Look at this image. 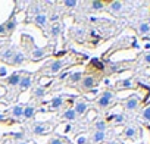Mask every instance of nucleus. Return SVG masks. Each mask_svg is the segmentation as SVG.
I'll return each mask as SVG.
<instances>
[{
	"mask_svg": "<svg viewBox=\"0 0 150 144\" xmlns=\"http://www.w3.org/2000/svg\"><path fill=\"white\" fill-rule=\"evenodd\" d=\"M113 100H115V93H112L110 90H106V91H103L100 94V97L97 99L96 104H97V107L100 110H106L108 107H110V104L113 103Z\"/></svg>",
	"mask_w": 150,
	"mask_h": 144,
	"instance_id": "1",
	"label": "nucleus"
},
{
	"mask_svg": "<svg viewBox=\"0 0 150 144\" xmlns=\"http://www.w3.org/2000/svg\"><path fill=\"white\" fill-rule=\"evenodd\" d=\"M97 84H99L97 77H94V75H87V77H83V80L80 81V90L88 91V90L96 88Z\"/></svg>",
	"mask_w": 150,
	"mask_h": 144,
	"instance_id": "2",
	"label": "nucleus"
},
{
	"mask_svg": "<svg viewBox=\"0 0 150 144\" xmlns=\"http://www.w3.org/2000/svg\"><path fill=\"white\" fill-rule=\"evenodd\" d=\"M68 62L66 60H63V59H56V60H53V62H50L49 63V69H47V72L49 74H53V75H56V74H59V72H62V69H63V66L66 65Z\"/></svg>",
	"mask_w": 150,
	"mask_h": 144,
	"instance_id": "3",
	"label": "nucleus"
},
{
	"mask_svg": "<svg viewBox=\"0 0 150 144\" xmlns=\"http://www.w3.org/2000/svg\"><path fill=\"white\" fill-rule=\"evenodd\" d=\"M140 97L138 96H129L125 102H124V107H125V110H128V112H134V110H137L138 107H140Z\"/></svg>",
	"mask_w": 150,
	"mask_h": 144,
	"instance_id": "4",
	"label": "nucleus"
},
{
	"mask_svg": "<svg viewBox=\"0 0 150 144\" xmlns=\"http://www.w3.org/2000/svg\"><path fill=\"white\" fill-rule=\"evenodd\" d=\"M52 125L50 124H41V122H37L33 125V134L34 135H44V134H49L52 131Z\"/></svg>",
	"mask_w": 150,
	"mask_h": 144,
	"instance_id": "5",
	"label": "nucleus"
},
{
	"mask_svg": "<svg viewBox=\"0 0 150 144\" xmlns=\"http://www.w3.org/2000/svg\"><path fill=\"white\" fill-rule=\"evenodd\" d=\"M138 135H140V129H138L137 125L129 124V125L125 126V129H124V137H125L127 140H135Z\"/></svg>",
	"mask_w": 150,
	"mask_h": 144,
	"instance_id": "6",
	"label": "nucleus"
},
{
	"mask_svg": "<svg viewBox=\"0 0 150 144\" xmlns=\"http://www.w3.org/2000/svg\"><path fill=\"white\" fill-rule=\"evenodd\" d=\"M72 109L75 110L77 116H78V115H84V113L88 110V102H87L86 99H78V100H75V104H74Z\"/></svg>",
	"mask_w": 150,
	"mask_h": 144,
	"instance_id": "7",
	"label": "nucleus"
},
{
	"mask_svg": "<svg viewBox=\"0 0 150 144\" xmlns=\"http://www.w3.org/2000/svg\"><path fill=\"white\" fill-rule=\"evenodd\" d=\"M15 53L16 52H15L13 47H8L3 52H0V59H2L3 62H6V63H12V59H13Z\"/></svg>",
	"mask_w": 150,
	"mask_h": 144,
	"instance_id": "8",
	"label": "nucleus"
},
{
	"mask_svg": "<svg viewBox=\"0 0 150 144\" xmlns=\"http://www.w3.org/2000/svg\"><path fill=\"white\" fill-rule=\"evenodd\" d=\"M44 56H47V50H46L44 47H43V49L34 47V50L31 52V60H33V62H37V60L43 59Z\"/></svg>",
	"mask_w": 150,
	"mask_h": 144,
	"instance_id": "9",
	"label": "nucleus"
},
{
	"mask_svg": "<svg viewBox=\"0 0 150 144\" xmlns=\"http://www.w3.org/2000/svg\"><path fill=\"white\" fill-rule=\"evenodd\" d=\"M47 22H49V16H47L46 13H43V12L34 16V24H35L37 27H40V28H46Z\"/></svg>",
	"mask_w": 150,
	"mask_h": 144,
	"instance_id": "10",
	"label": "nucleus"
},
{
	"mask_svg": "<svg viewBox=\"0 0 150 144\" xmlns=\"http://www.w3.org/2000/svg\"><path fill=\"white\" fill-rule=\"evenodd\" d=\"M31 84H33V78L30 75H24V77H21V81H19L18 87H19L21 91H25V90L31 88Z\"/></svg>",
	"mask_w": 150,
	"mask_h": 144,
	"instance_id": "11",
	"label": "nucleus"
},
{
	"mask_svg": "<svg viewBox=\"0 0 150 144\" xmlns=\"http://www.w3.org/2000/svg\"><path fill=\"white\" fill-rule=\"evenodd\" d=\"M83 72H71L69 77H68V84L69 85H75L77 83H80L83 80Z\"/></svg>",
	"mask_w": 150,
	"mask_h": 144,
	"instance_id": "12",
	"label": "nucleus"
},
{
	"mask_svg": "<svg viewBox=\"0 0 150 144\" xmlns=\"http://www.w3.org/2000/svg\"><path fill=\"white\" fill-rule=\"evenodd\" d=\"M49 103H50V107H52L53 110H59V109L65 104V100H63L62 96H56V97H53Z\"/></svg>",
	"mask_w": 150,
	"mask_h": 144,
	"instance_id": "13",
	"label": "nucleus"
},
{
	"mask_svg": "<svg viewBox=\"0 0 150 144\" xmlns=\"http://www.w3.org/2000/svg\"><path fill=\"white\" fill-rule=\"evenodd\" d=\"M21 74L19 72H13V74H11L9 77H8V80H6V83H8V85H11V87H16L18 84H19V81H21Z\"/></svg>",
	"mask_w": 150,
	"mask_h": 144,
	"instance_id": "14",
	"label": "nucleus"
},
{
	"mask_svg": "<svg viewBox=\"0 0 150 144\" xmlns=\"http://www.w3.org/2000/svg\"><path fill=\"white\" fill-rule=\"evenodd\" d=\"M124 9V3L122 2H118V0H115V2H110L109 3V11L112 13H121Z\"/></svg>",
	"mask_w": 150,
	"mask_h": 144,
	"instance_id": "15",
	"label": "nucleus"
},
{
	"mask_svg": "<svg viewBox=\"0 0 150 144\" xmlns=\"http://www.w3.org/2000/svg\"><path fill=\"white\" fill-rule=\"evenodd\" d=\"M91 140H93L94 144H100V143H103L106 140V132H103V131H94L93 135H91Z\"/></svg>",
	"mask_w": 150,
	"mask_h": 144,
	"instance_id": "16",
	"label": "nucleus"
},
{
	"mask_svg": "<svg viewBox=\"0 0 150 144\" xmlns=\"http://www.w3.org/2000/svg\"><path fill=\"white\" fill-rule=\"evenodd\" d=\"M24 62H25V56H24V53H22V52H16L15 56H13V59H12V63H11V65H13V66H19V65H22Z\"/></svg>",
	"mask_w": 150,
	"mask_h": 144,
	"instance_id": "17",
	"label": "nucleus"
},
{
	"mask_svg": "<svg viewBox=\"0 0 150 144\" xmlns=\"http://www.w3.org/2000/svg\"><path fill=\"white\" fill-rule=\"evenodd\" d=\"M62 118L65 119V121H75L77 119V113H75V110L72 109V107H68L65 112H63V115H62Z\"/></svg>",
	"mask_w": 150,
	"mask_h": 144,
	"instance_id": "18",
	"label": "nucleus"
},
{
	"mask_svg": "<svg viewBox=\"0 0 150 144\" xmlns=\"http://www.w3.org/2000/svg\"><path fill=\"white\" fill-rule=\"evenodd\" d=\"M16 24H18V21H16V18L15 16H12L6 24H5V27H6V31H8V34H12L13 31H15V28H16Z\"/></svg>",
	"mask_w": 150,
	"mask_h": 144,
	"instance_id": "19",
	"label": "nucleus"
},
{
	"mask_svg": "<svg viewBox=\"0 0 150 144\" xmlns=\"http://www.w3.org/2000/svg\"><path fill=\"white\" fill-rule=\"evenodd\" d=\"M138 34H141V35H147V34H150V22H140V25H138Z\"/></svg>",
	"mask_w": 150,
	"mask_h": 144,
	"instance_id": "20",
	"label": "nucleus"
},
{
	"mask_svg": "<svg viewBox=\"0 0 150 144\" xmlns=\"http://www.w3.org/2000/svg\"><path fill=\"white\" fill-rule=\"evenodd\" d=\"M34 113H35V107L34 106H25L24 107V113H22V116L25 118V119H31L33 116H34Z\"/></svg>",
	"mask_w": 150,
	"mask_h": 144,
	"instance_id": "21",
	"label": "nucleus"
},
{
	"mask_svg": "<svg viewBox=\"0 0 150 144\" xmlns=\"http://www.w3.org/2000/svg\"><path fill=\"white\" fill-rule=\"evenodd\" d=\"M22 113H24V106L22 104H15L12 107V116L13 118H22Z\"/></svg>",
	"mask_w": 150,
	"mask_h": 144,
	"instance_id": "22",
	"label": "nucleus"
},
{
	"mask_svg": "<svg viewBox=\"0 0 150 144\" xmlns=\"http://www.w3.org/2000/svg\"><path fill=\"white\" fill-rule=\"evenodd\" d=\"M93 126L96 128V131H103V132H106L108 122H106L105 119H99V121H96V122H94V125H93Z\"/></svg>",
	"mask_w": 150,
	"mask_h": 144,
	"instance_id": "23",
	"label": "nucleus"
},
{
	"mask_svg": "<svg viewBox=\"0 0 150 144\" xmlns=\"http://www.w3.org/2000/svg\"><path fill=\"white\" fill-rule=\"evenodd\" d=\"M91 9L93 11H103L106 8V2H102V0H94V2H91Z\"/></svg>",
	"mask_w": 150,
	"mask_h": 144,
	"instance_id": "24",
	"label": "nucleus"
},
{
	"mask_svg": "<svg viewBox=\"0 0 150 144\" xmlns=\"http://www.w3.org/2000/svg\"><path fill=\"white\" fill-rule=\"evenodd\" d=\"M46 94H47V91H46V88H43V87H37V88L33 90V96H34L35 99H43Z\"/></svg>",
	"mask_w": 150,
	"mask_h": 144,
	"instance_id": "25",
	"label": "nucleus"
},
{
	"mask_svg": "<svg viewBox=\"0 0 150 144\" xmlns=\"http://www.w3.org/2000/svg\"><path fill=\"white\" fill-rule=\"evenodd\" d=\"M118 87H119V88H131V87H132V80H131V78L121 80V81L118 83Z\"/></svg>",
	"mask_w": 150,
	"mask_h": 144,
	"instance_id": "26",
	"label": "nucleus"
},
{
	"mask_svg": "<svg viewBox=\"0 0 150 144\" xmlns=\"http://www.w3.org/2000/svg\"><path fill=\"white\" fill-rule=\"evenodd\" d=\"M50 35H52L53 38H57V37L60 35V25H59V24H53V25H52Z\"/></svg>",
	"mask_w": 150,
	"mask_h": 144,
	"instance_id": "27",
	"label": "nucleus"
},
{
	"mask_svg": "<svg viewBox=\"0 0 150 144\" xmlns=\"http://www.w3.org/2000/svg\"><path fill=\"white\" fill-rule=\"evenodd\" d=\"M113 124H124L125 122V115L124 113H113Z\"/></svg>",
	"mask_w": 150,
	"mask_h": 144,
	"instance_id": "28",
	"label": "nucleus"
},
{
	"mask_svg": "<svg viewBox=\"0 0 150 144\" xmlns=\"http://www.w3.org/2000/svg\"><path fill=\"white\" fill-rule=\"evenodd\" d=\"M141 119L146 121V122H150V106L144 107L143 112H141Z\"/></svg>",
	"mask_w": 150,
	"mask_h": 144,
	"instance_id": "29",
	"label": "nucleus"
},
{
	"mask_svg": "<svg viewBox=\"0 0 150 144\" xmlns=\"http://www.w3.org/2000/svg\"><path fill=\"white\" fill-rule=\"evenodd\" d=\"M77 5H78L77 0H65V2H63V6H65V8H68V9H74V8H77Z\"/></svg>",
	"mask_w": 150,
	"mask_h": 144,
	"instance_id": "30",
	"label": "nucleus"
},
{
	"mask_svg": "<svg viewBox=\"0 0 150 144\" xmlns=\"http://www.w3.org/2000/svg\"><path fill=\"white\" fill-rule=\"evenodd\" d=\"M49 144H69V143L65 141V140H62L60 137H53V138H50Z\"/></svg>",
	"mask_w": 150,
	"mask_h": 144,
	"instance_id": "31",
	"label": "nucleus"
},
{
	"mask_svg": "<svg viewBox=\"0 0 150 144\" xmlns=\"http://www.w3.org/2000/svg\"><path fill=\"white\" fill-rule=\"evenodd\" d=\"M52 83H53L52 78H47V77H41L40 78V87H43V88H44V85H50Z\"/></svg>",
	"mask_w": 150,
	"mask_h": 144,
	"instance_id": "32",
	"label": "nucleus"
},
{
	"mask_svg": "<svg viewBox=\"0 0 150 144\" xmlns=\"http://www.w3.org/2000/svg\"><path fill=\"white\" fill-rule=\"evenodd\" d=\"M31 12H33V13H35V15H38V13H41V9L38 8V5H37V3H34V5L31 6ZM35 15H34V16H35Z\"/></svg>",
	"mask_w": 150,
	"mask_h": 144,
	"instance_id": "33",
	"label": "nucleus"
},
{
	"mask_svg": "<svg viewBox=\"0 0 150 144\" xmlns=\"http://www.w3.org/2000/svg\"><path fill=\"white\" fill-rule=\"evenodd\" d=\"M88 112V121H91V119H96V116H97V110H94V109H91V110H87Z\"/></svg>",
	"mask_w": 150,
	"mask_h": 144,
	"instance_id": "34",
	"label": "nucleus"
},
{
	"mask_svg": "<svg viewBox=\"0 0 150 144\" xmlns=\"http://www.w3.org/2000/svg\"><path fill=\"white\" fill-rule=\"evenodd\" d=\"M77 144H87V137L86 135H78L77 137Z\"/></svg>",
	"mask_w": 150,
	"mask_h": 144,
	"instance_id": "35",
	"label": "nucleus"
},
{
	"mask_svg": "<svg viewBox=\"0 0 150 144\" xmlns=\"http://www.w3.org/2000/svg\"><path fill=\"white\" fill-rule=\"evenodd\" d=\"M69 74H71V72H69V71H62V72H60V75H59V80H60V81H63V80H66V78L69 77Z\"/></svg>",
	"mask_w": 150,
	"mask_h": 144,
	"instance_id": "36",
	"label": "nucleus"
},
{
	"mask_svg": "<svg viewBox=\"0 0 150 144\" xmlns=\"http://www.w3.org/2000/svg\"><path fill=\"white\" fill-rule=\"evenodd\" d=\"M6 35H9V34H8L6 27H5V24H3V25H0V37H6Z\"/></svg>",
	"mask_w": 150,
	"mask_h": 144,
	"instance_id": "37",
	"label": "nucleus"
},
{
	"mask_svg": "<svg viewBox=\"0 0 150 144\" xmlns=\"http://www.w3.org/2000/svg\"><path fill=\"white\" fill-rule=\"evenodd\" d=\"M143 62H144L146 65H150V52L146 53V54L143 56Z\"/></svg>",
	"mask_w": 150,
	"mask_h": 144,
	"instance_id": "38",
	"label": "nucleus"
},
{
	"mask_svg": "<svg viewBox=\"0 0 150 144\" xmlns=\"http://www.w3.org/2000/svg\"><path fill=\"white\" fill-rule=\"evenodd\" d=\"M49 21H52L53 24H57V21H59V15H56V13H53L50 18H49Z\"/></svg>",
	"mask_w": 150,
	"mask_h": 144,
	"instance_id": "39",
	"label": "nucleus"
},
{
	"mask_svg": "<svg viewBox=\"0 0 150 144\" xmlns=\"http://www.w3.org/2000/svg\"><path fill=\"white\" fill-rule=\"evenodd\" d=\"M8 75V69L5 66H0V77H6Z\"/></svg>",
	"mask_w": 150,
	"mask_h": 144,
	"instance_id": "40",
	"label": "nucleus"
},
{
	"mask_svg": "<svg viewBox=\"0 0 150 144\" xmlns=\"http://www.w3.org/2000/svg\"><path fill=\"white\" fill-rule=\"evenodd\" d=\"M65 103H66V104H68V106L71 107L72 104H75V99H74V97H69V99H68V100H66Z\"/></svg>",
	"mask_w": 150,
	"mask_h": 144,
	"instance_id": "41",
	"label": "nucleus"
},
{
	"mask_svg": "<svg viewBox=\"0 0 150 144\" xmlns=\"http://www.w3.org/2000/svg\"><path fill=\"white\" fill-rule=\"evenodd\" d=\"M6 96V88L3 85H0V97H5Z\"/></svg>",
	"mask_w": 150,
	"mask_h": 144,
	"instance_id": "42",
	"label": "nucleus"
},
{
	"mask_svg": "<svg viewBox=\"0 0 150 144\" xmlns=\"http://www.w3.org/2000/svg\"><path fill=\"white\" fill-rule=\"evenodd\" d=\"M65 54H66V52H65V50H60V52H57V53H56V54H54V56H56V57H59V59H60V57H62V56H65Z\"/></svg>",
	"mask_w": 150,
	"mask_h": 144,
	"instance_id": "43",
	"label": "nucleus"
},
{
	"mask_svg": "<svg viewBox=\"0 0 150 144\" xmlns=\"http://www.w3.org/2000/svg\"><path fill=\"white\" fill-rule=\"evenodd\" d=\"M109 144H121V143H119V141H116V140H113V141H110Z\"/></svg>",
	"mask_w": 150,
	"mask_h": 144,
	"instance_id": "44",
	"label": "nucleus"
},
{
	"mask_svg": "<svg viewBox=\"0 0 150 144\" xmlns=\"http://www.w3.org/2000/svg\"><path fill=\"white\" fill-rule=\"evenodd\" d=\"M18 144H30V143H27V141H19Z\"/></svg>",
	"mask_w": 150,
	"mask_h": 144,
	"instance_id": "45",
	"label": "nucleus"
},
{
	"mask_svg": "<svg viewBox=\"0 0 150 144\" xmlns=\"http://www.w3.org/2000/svg\"><path fill=\"white\" fill-rule=\"evenodd\" d=\"M149 87H150V80H149Z\"/></svg>",
	"mask_w": 150,
	"mask_h": 144,
	"instance_id": "46",
	"label": "nucleus"
}]
</instances>
